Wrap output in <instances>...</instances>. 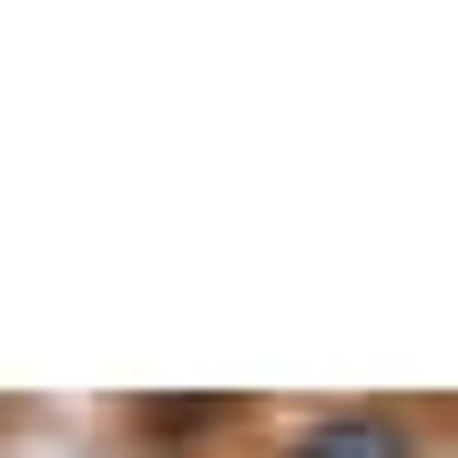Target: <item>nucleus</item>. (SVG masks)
I'll return each instance as SVG.
<instances>
[{
  "label": "nucleus",
  "mask_w": 458,
  "mask_h": 458,
  "mask_svg": "<svg viewBox=\"0 0 458 458\" xmlns=\"http://www.w3.org/2000/svg\"><path fill=\"white\" fill-rule=\"evenodd\" d=\"M298 458H412V436H401L390 412H344V424H321Z\"/></svg>",
  "instance_id": "nucleus-1"
}]
</instances>
